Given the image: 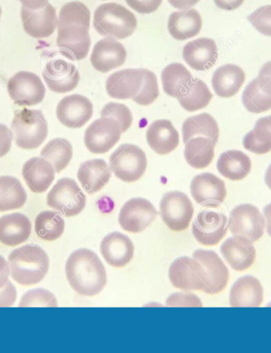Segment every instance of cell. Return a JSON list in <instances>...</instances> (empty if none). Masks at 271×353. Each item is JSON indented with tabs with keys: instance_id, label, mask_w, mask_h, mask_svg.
<instances>
[{
	"instance_id": "6da1fadb",
	"label": "cell",
	"mask_w": 271,
	"mask_h": 353,
	"mask_svg": "<svg viewBox=\"0 0 271 353\" xmlns=\"http://www.w3.org/2000/svg\"><path fill=\"white\" fill-rule=\"evenodd\" d=\"M90 22V10L81 2L68 3L60 10L57 45L74 61H81L88 54L92 43Z\"/></svg>"
},
{
	"instance_id": "7a4b0ae2",
	"label": "cell",
	"mask_w": 271,
	"mask_h": 353,
	"mask_svg": "<svg viewBox=\"0 0 271 353\" xmlns=\"http://www.w3.org/2000/svg\"><path fill=\"white\" fill-rule=\"evenodd\" d=\"M66 272L72 288L83 296H94L104 289L108 278L103 263L95 252L88 249L73 252Z\"/></svg>"
},
{
	"instance_id": "3957f363",
	"label": "cell",
	"mask_w": 271,
	"mask_h": 353,
	"mask_svg": "<svg viewBox=\"0 0 271 353\" xmlns=\"http://www.w3.org/2000/svg\"><path fill=\"white\" fill-rule=\"evenodd\" d=\"M10 274L21 285L30 286L40 283L50 268L49 256L41 248L25 245L10 254Z\"/></svg>"
},
{
	"instance_id": "277c9868",
	"label": "cell",
	"mask_w": 271,
	"mask_h": 353,
	"mask_svg": "<svg viewBox=\"0 0 271 353\" xmlns=\"http://www.w3.org/2000/svg\"><path fill=\"white\" fill-rule=\"evenodd\" d=\"M93 26L100 35L125 39L134 33L137 20L134 14L122 5L109 3L95 10Z\"/></svg>"
},
{
	"instance_id": "5b68a950",
	"label": "cell",
	"mask_w": 271,
	"mask_h": 353,
	"mask_svg": "<svg viewBox=\"0 0 271 353\" xmlns=\"http://www.w3.org/2000/svg\"><path fill=\"white\" fill-rule=\"evenodd\" d=\"M15 143L23 150H35L48 136V124L41 110L25 108L15 113L12 124Z\"/></svg>"
},
{
	"instance_id": "8992f818",
	"label": "cell",
	"mask_w": 271,
	"mask_h": 353,
	"mask_svg": "<svg viewBox=\"0 0 271 353\" xmlns=\"http://www.w3.org/2000/svg\"><path fill=\"white\" fill-rule=\"evenodd\" d=\"M74 61L72 57L60 50L48 57L42 75L52 92L65 94L77 87L79 72Z\"/></svg>"
},
{
	"instance_id": "52a82bcc",
	"label": "cell",
	"mask_w": 271,
	"mask_h": 353,
	"mask_svg": "<svg viewBox=\"0 0 271 353\" xmlns=\"http://www.w3.org/2000/svg\"><path fill=\"white\" fill-rule=\"evenodd\" d=\"M147 157L139 147L123 144L110 157V168L119 180L132 183L139 181L146 171Z\"/></svg>"
},
{
	"instance_id": "ba28073f",
	"label": "cell",
	"mask_w": 271,
	"mask_h": 353,
	"mask_svg": "<svg viewBox=\"0 0 271 353\" xmlns=\"http://www.w3.org/2000/svg\"><path fill=\"white\" fill-rule=\"evenodd\" d=\"M47 203L66 217H74L86 207V196L75 181L62 178L48 194Z\"/></svg>"
},
{
	"instance_id": "9c48e42d",
	"label": "cell",
	"mask_w": 271,
	"mask_h": 353,
	"mask_svg": "<svg viewBox=\"0 0 271 353\" xmlns=\"http://www.w3.org/2000/svg\"><path fill=\"white\" fill-rule=\"evenodd\" d=\"M169 278L174 288L183 291H205L208 276L201 263L192 258L183 256L175 260L169 270Z\"/></svg>"
},
{
	"instance_id": "30bf717a",
	"label": "cell",
	"mask_w": 271,
	"mask_h": 353,
	"mask_svg": "<svg viewBox=\"0 0 271 353\" xmlns=\"http://www.w3.org/2000/svg\"><path fill=\"white\" fill-rule=\"evenodd\" d=\"M8 91L19 106H36L43 101L46 88L41 78L33 72L22 71L10 79Z\"/></svg>"
},
{
	"instance_id": "8fae6325",
	"label": "cell",
	"mask_w": 271,
	"mask_h": 353,
	"mask_svg": "<svg viewBox=\"0 0 271 353\" xmlns=\"http://www.w3.org/2000/svg\"><path fill=\"white\" fill-rule=\"evenodd\" d=\"M161 215L169 229L183 231L188 228L194 214V205L187 194L179 191L164 194L161 205Z\"/></svg>"
},
{
	"instance_id": "7c38bea8",
	"label": "cell",
	"mask_w": 271,
	"mask_h": 353,
	"mask_svg": "<svg viewBox=\"0 0 271 353\" xmlns=\"http://www.w3.org/2000/svg\"><path fill=\"white\" fill-rule=\"evenodd\" d=\"M122 131L121 125L110 118L95 120L85 132L84 143L94 154H103L118 143Z\"/></svg>"
},
{
	"instance_id": "4fadbf2b",
	"label": "cell",
	"mask_w": 271,
	"mask_h": 353,
	"mask_svg": "<svg viewBox=\"0 0 271 353\" xmlns=\"http://www.w3.org/2000/svg\"><path fill=\"white\" fill-rule=\"evenodd\" d=\"M265 219L259 210L252 204H241L232 210L228 229L234 235L246 236L252 242L262 238Z\"/></svg>"
},
{
	"instance_id": "5bb4252c",
	"label": "cell",
	"mask_w": 271,
	"mask_h": 353,
	"mask_svg": "<svg viewBox=\"0 0 271 353\" xmlns=\"http://www.w3.org/2000/svg\"><path fill=\"white\" fill-rule=\"evenodd\" d=\"M228 228L227 216L219 210H204L194 221L192 233L200 244L215 245L225 238Z\"/></svg>"
},
{
	"instance_id": "9a60e30c",
	"label": "cell",
	"mask_w": 271,
	"mask_h": 353,
	"mask_svg": "<svg viewBox=\"0 0 271 353\" xmlns=\"http://www.w3.org/2000/svg\"><path fill=\"white\" fill-rule=\"evenodd\" d=\"M158 214L153 204L146 199L134 198L122 207L119 222L124 230L141 233L153 222Z\"/></svg>"
},
{
	"instance_id": "2e32d148",
	"label": "cell",
	"mask_w": 271,
	"mask_h": 353,
	"mask_svg": "<svg viewBox=\"0 0 271 353\" xmlns=\"http://www.w3.org/2000/svg\"><path fill=\"white\" fill-rule=\"evenodd\" d=\"M190 192L197 203L210 208H219L227 196L225 182L210 172L199 174L193 179Z\"/></svg>"
},
{
	"instance_id": "e0dca14e",
	"label": "cell",
	"mask_w": 271,
	"mask_h": 353,
	"mask_svg": "<svg viewBox=\"0 0 271 353\" xmlns=\"http://www.w3.org/2000/svg\"><path fill=\"white\" fill-rule=\"evenodd\" d=\"M93 115V105L81 94H72L63 98L57 108V117L68 128H83Z\"/></svg>"
},
{
	"instance_id": "ac0fdd59",
	"label": "cell",
	"mask_w": 271,
	"mask_h": 353,
	"mask_svg": "<svg viewBox=\"0 0 271 353\" xmlns=\"http://www.w3.org/2000/svg\"><path fill=\"white\" fill-rule=\"evenodd\" d=\"M21 18L25 32L34 39L49 38L54 33L58 24L56 9L49 3L35 10L23 6Z\"/></svg>"
},
{
	"instance_id": "d6986e66",
	"label": "cell",
	"mask_w": 271,
	"mask_h": 353,
	"mask_svg": "<svg viewBox=\"0 0 271 353\" xmlns=\"http://www.w3.org/2000/svg\"><path fill=\"white\" fill-rule=\"evenodd\" d=\"M143 77V68H127L116 72L106 81V92L113 99H134L141 91Z\"/></svg>"
},
{
	"instance_id": "ffe728a7",
	"label": "cell",
	"mask_w": 271,
	"mask_h": 353,
	"mask_svg": "<svg viewBox=\"0 0 271 353\" xmlns=\"http://www.w3.org/2000/svg\"><path fill=\"white\" fill-rule=\"evenodd\" d=\"M126 56L127 52L124 46L108 37L94 45L90 62L95 70L106 73L123 65Z\"/></svg>"
},
{
	"instance_id": "44dd1931",
	"label": "cell",
	"mask_w": 271,
	"mask_h": 353,
	"mask_svg": "<svg viewBox=\"0 0 271 353\" xmlns=\"http://www.w3.org/2000/svg\"><path fill=\"white\" fill-rule=\"evenodd\" d=\"M221 252L232 270L238 272L252 267L257 257L253 242L240 235L226 240L221 247Z\"/></svg>"
},
{
	"instance_id": "7402d4cb",
	"label": "cell",
	"mask_w": 271,
	"mask_h": 353,
	"mask_svg": "<svg viewBox=\"0 0 271 353\" xmlns=\"http://www.w3.org/2000/svg\"><path fill=\"white\" fill-rule=\"evenodd\" d=\"M193 256L203 265L208 276V286L204 292L210 294L221 292L227 286L230 272L219 256L215 252L199 250L194 252Z\"/></svg>"
},
{
	"instance_id": "603a6c76",
	"label": "cell",
	"mask_w": 271,
	"mask_h": 353,
	"mask_svg": "<svg viewBox=\"0 0 271 353\" xmlns=\"http://www.w3.org/2000/svg\"><path fill=\"white\" fill-rule=\"evenodd\" d=\"M183 59L196 71H206L216 64L219 52L214 40L201 38L188 42L183 51Z\"/></svg>"
},
{
	"instance_id": "cb8c5ba5",
	"label": "cell",
	"mask_w": 271,
	"mask_h": 353,
	"mask_svg": "<svg viewBox=\"0 0 271 353\" xmlns=\"http://www.w3.org/2000/svg\"><path fill=\"white\" fill-rule=\"evenodd\" d=\"M101 254L110 265L125 267L134 254V245L128 236L118 232L106 236L100 245Z\"/></svg>"
},
{
	"instance_id": "d4e9b609",
	"label": "cell",
	"mask_w": 271,
	"mask_h": 353,
	"mask_svg": "<svg viewBox=\"0 0 271 353\" xmlns=\"http://www.w3.org/2000/svg\"><path fill=\"white\" fill-rule=\"evenodd\" d=\"M148 145L159 155H167L177 150L179 144V132L171 121L162 119L153 122L147 130Z\"/></svg>"
},
{
	"instance_id": "484cf974",
	"label": "cell",
	"mask_w": 271,
	"mask_h": 353,
	"mask_svg": "<svg viewBox=\"0 0 271 353\" xmlns=\"http://www.w3.org/2000/svg\"><path fill=\"white\" fill-rule=\"evenodd\" d=\"M263 301V289L259 279L251 276L237 279L231 289L232 307H258Z\"/></svg>"
},
{
	"instance_id": "4316f807",
	"label": "cell",
	"mask_w": 271,
	"mask_h": 353,
	"mask_svg": "<svg viewBox=\"0 0 271 353\" xmlns=\"http://www.w3.org/2000/svg\"><path fill=\"white\" fill-rule=\"evenodd\" d=\"M55 170L43 157H33L25 163L23 176L31 192L43 193L55 179Z\"/></svg>"
},
{
	"instance_id": "83f0119b",
	"label": "cell",
	"mask_w": 271,
	"mask_h": 353,
	"mask_svg": "<svg viewBox=\"0 0 271 353\" xmlns=\"http://www.w3.org/2000/svg\"><path fill=\"white\" fill-rule=\"evenodd\" d=\"M31 223L26 215L14 213L0 218V242L8 246L24 243L31 234Z\"/></svg>"
},
{
	"instance_id": "f1b7e54d",
	"label": "cell",
	"mask_w": 271,
	"mask_h": 353,
	"mask_svg": "<svg viewBox=\"0 0 271 353\" xmlns=\"http://www.w3.org/2000/svg\"><path fill=\"white\" fill-rule=\"evenodd\" d=\"M245 81V73L240 66L228 64L214 72L212 86L215 93L221 98H230L240 91Z\"/></svg>"
},
{
	"instance_id": "f546056e",
	"label": "cell",
	"mask_w": 271,
	"mask_h": 353,
	"mask_svg": "<svg viewBox=\"0 0 271 353\" xmlns=\"http://www.w3.org/2000/svg\"><path fill=\"white\" fill-rule=\"evenodd\" d=\"M77 177L86 192L94 194L109 183L111 178L110 168L103 159L88 161L79 167Z\"/></svg>"
},
{
	"instance_id": "4dcf8cb0",
	"label": "cell",
	"mask_w": 271,
	"mask_h": 353,
	"mask_svg": "<svg viewBox=\"0 0 271 353\" xmlns=\"http://www.w3.org/2000/svg\"><path fill=\"white\" fill-rule=\"evenodd\" d=\"M203 26V19L198 10H181L170 15L168 28L172 38L179 41L192 39L198 35Z\"/></svg>"
},
{
	"instance_id": "1f68e13d",
	"label": "cell",
	"mask_w": 271,
	"mask_h": 353,
	"mask_svg": "<svg viewBox=\"0 0 271 353\" xmlns=\"http://www.w3.org/2000/svg\"><path fill=\"white\" fill-rule=\"evenodd\" d=\"M221 175L233 181L243 180L252 170V161L244 152L228 150L220 156L217 164Z\"/></svg>"
},
{
	"instance_id": "d6a6232c",
	"label": "cell",
	"mask_w": 271,
	"mask_h": 353,
	"mask_svg": "<svg viewBox=\"0 0 271 353\" xmlns=\"http://www.w3.org/2000/svg\"><path fill=\"white\" fill-rule=\"evenodd\" d=\"M185 145V159L196 170L208 167L214 160L216 145L214 141L205 137H196L188 141Z\"/></svg>"
},
{
	"instance_id": "836d02e7",
	"label": "cell",
	"mask_w": 271,
	"mask_h": 353,
	"mask_svg": "<svg viewBox=\"0 0 271 353\" xmlns=\"http://www.w3.org/2000/svg\"><path fill=\"white\" fill-rule=\"evenodd\" d=\"M182 130L184 144L196 137H205L216 144L219 141V125L210 114L203 113L188 118L183 123Z\"/></svg>"
},
{
	"instance_id": "e575fe53",
	"label": "cell",
	"mask_w": 271,
	"mask_h": 353,
	"mask_svg": "<svg viewBox=\"0 0 271 353\" xmlns=\"http://www.w3.org/2000/svg\"><path fill=\"white\" fill-rule=\"evenodd\" d=\"M212 98L208 86L199 79L193 77L177 99L187 112H194L208 106Z\"/></svg>"
},
{
	"instance_id": "d590c367",
	"label": "cell",
	"mask_w": 271,
	"mask_h": 353,
	"mask_svg": "<svg viewBox=\"0 0 271 353\" xmlns=\"http://www.w3.org/2000/svg\"><path fill=\"white\" fill-rule=\"evenodd\" d=\"M26 200L28 194L18 179L12 176L0 177V212L23 208Z\"/></svg>"
},
{
	"instance_id": "8d00e7d4",
	"label": "cell",
	"mask_w": 271,
	"mask_h": 353,
	"mask_svg": "<svg viewBox=\"0 0 271 353\" xmlns=\"http://www.w3.org/2000/svg\"><path fill=\"white\" fill-rule=\"evenodd\" d=\"M192 78L193 76L183 64L172 63L162 72L163 91L168 96L177 99L184 92Z\"/></svg>"
},
{
	"instance_id": "74e56055",
	"label": "cell",
	"mask_w": 271,
	"mask_h": 353,
	"mask_svg": "<svg viewBox=\"0 0 271 353\" xmlns=\"http://www.w3.org/2000/svg\"><path fill=\"white\" fill-rule=\"evenodd\" d=\"M244 148L256 154L271 151V115L259 119L253 130L244 137Z\"/></svg>"
},
{
	"instance_id": "f35d334b",
	"label": "cell",
	"mask_w": 271,
	"mask_h": 353,
	"mask_svg": "<svg viewBox=\"0 0 271 353\" xmlns=\"http://www.w3.org/2000/svg\"><path fill=\"white\" fill-rule=\"evenodd\" d=\"M41 156L51 163L57 173H60L72 160V145L66 139H53L41 150Z\"/></svg>"
},
{
	"instance_id": "ab89813d",
	"label": "cell",
	"mask_w": 271,
	"mask_h": 353,
	"mask_svg": "<svg viewBox=\"0 0 271 353\" xmlns=\"http://www.w3.org/2000/svg\"><path fill=\"white\" fill-rule=\"evenodd\" d=\"M35 231L42 240L55 241L61 238L65 231V220L59 214L46 210L37 216Z\"/></svg>"
},
{
	"instance_id": "60d3db41",
	"label": "cell",
	"mask_w": 271,
	"mask_h": 353,
	"mask_svg": "<svg viewBox=\"0 0 271 353\" xmlns=\"http://www.w3.org/2000/svg\"><path fill=\"white\" fill-rule=\"evenodd\" d=\"M244 108L249 112L259 114L271 109V96L258 85L257 79L249 83L242 94Z\"/></svg>"
},
{
	"instance_id": "b9f144b4",
	"label": "cell",
	"mask_w": 271,
	"mask_h": 353,
	"mask_svg": "<svg viewBox=\"0 0 271 353\" xmlns=\"http://www.w3.org/2000/svg\"><path fill=\"white\" fill-rule=\"evenodd\" d=\"M143 74H145V77H143L141 91L132 99L141 106H148L155 102L159 97L158 81L155 73L150 70L143 68Z\"/></svg>"
},
{
	"instance_id": "7bdbcfd3",
	"label": "cell",
	"mask_w": 271,
	"mask_h": 353,
	"mask_svg": "<svg viewBox=\"0 0 271 353\" xmlns=\"http://www.w3.org/2000/svg\"><path fill=\"white\" fill-rule=\"evenodd\" d=\"M20 307H57V301L53 294L44 289H35L26 292L21 299Z\"/></svg>"
},
{
	"instance_id": "ee69618b",
	"label": "cell",
	"mask_w": 271,
	"mask_h": 353,
	"mask_svg": "<svg viewBox=\"0 0 271 353\" xmlns=\"http://www.w3.org/2000/svg\"><path fill=\"white\" fill-rule=\"evenodd\" d=\"M101 117L113 119L121 125L122 133L128 130L132 123V114L129 108L118 103H109L105 105Z\"/></svg>"
},
{
	"instance_id": "f6af8a7d",
	"label": "cell",
	"mask_w": 271,
	"mask_h": 353,
	"mask_svg": "<svg viewBox=\"0 0 271 353\" xmlns=\"http://www.w3.org/2000/svg\"><path fill=\"white\" fill-rule=\"evenodd\" d=\"M248 19L260 34L271 37V5L254 10Z\"/></svg>"
},
{
	"instance_id": "bcb514c9",
	"label": "cell",
	"mask_w": 271,
	"mask_h": 353,
	"mask_svg": "<svg viewBox=\"0 0 271 353\" xmlns=\"http://www.w3.org/2000/svg\"><path fill=\"white\" fill-rule=\"evenodd\" d=\"M169 307H203V303L195 294L191 293H174L166 302Z\"/></svg>"
},
{
	"instance_id": "7dc6e473",
	"label": "cell",
	"mask_w": 271,
	"mask_h": 353,
	"mask_svg": "<svg viewBox=\"0 0 271 353\" xmlns=\"http://www.w3.org/2000/svg\"><path fill=\"white\" fill-rule=\"evenodd\" d=\"M129 6L141 14H151L161 7L162 0H126Z\"/></svg>"
},
{
	"instance_id": "c3c4849f",
	"label": "cell",
	"mask_w": 271,
	"mask_h": 353,
	"mask_svg": "<svg viewBox=\"0 0 271 353\" xmlns=\"http://www.w3.org/2000/svg\"><path fill=\"white\" fill-rule=\"evenodd\" d=\"M17 292L12 282L10 281L0 288V307H8L16 301Z\"/></svg>"
},
{
	"instance_id": "681fc988",
	"label": "cell",
	"mask_w": 271,
	"mask_h": 353,
	"mask_svg": "<svg viewBox=\"0 0 271 353\" xmlns=\"http://www.w3.org/2000/svg\"><path fill=\"white\" fill-rule=\"evenodd\" d=\"M257 80L259 88L271 96V61L265 63L261 68Z\"/></svg>"
},
{
	"instance_id": "f907efd6",
	"label": "cell",
	"mask_w": 271,
	"mask_h": 353,
	"mask_svg": "<svg viewBox=\"0 0 271 353\" xmlns=\"http://www.w3.org/2000/svg\"><path fill=\"white\" fill-rule=\"evenodd\" d=\"M12 130L6 125L0 124V157L6 155L12 148Z\"/></svg>"
},
{
	"instance_id": "816d5d0a",
	"label": "cell",
	"mask_w": 271,
	"mask_h": 353,
	"mask_svg": "<svg viewBox=\"0 0 271 353\" xmlns=\"http://www.w3.org/2000/svg\"><path fill=\"white\" fill-rule=\"evenodd\" d=\"M10 274L9 263L2 256H0V288H3L9 281Z\"/></svg>"
},
{
	"instance_id": "f5cc1de1",
	"label": "cell",
	"mask_w": 271,
	"mask_h": 353,
	"mask_svg": "<svg viewBox=\"0 0 271 353\" xmlns=\"http://www.w3.org/2000/svg\"><path fill=\"white\" fill-rule=\"evenodd\" d=\"M217 7L225 10H236L241 6L244 0H214Z\"/></svg>"
},
{
	"instance_id": "db71d44e",
	"label": "cell",
	"mask_w": 271,
	"mask_h": 353,
	"mask_svg": "<svg viewBox=\"0 0 271 353\" xmlns=\"http://www.w3.org/2000/svg\"><path fill=\"white\" fill-rule=\"evenodd\" d=\"M199 1L200 0H168L172 7L179 10H188Z\"/></svg>"
},
{
	"instance_id": "11a10c76",
	"label": "cell",
	"mask_w": 271,
	"mask_h": 353,
	"mask_svg": "<svg viewBox=\"0 0 271 353\" xmlns=\"http://www.w3.org/2000/svg\"><path fill=\"white\" fill-rule=\"evenodd\" d=\"M23 6L30 10H39L46 6L48 0H19Z\"/></svg>"
},
{
	"instance_id": "9f6ffc18",
	"label": "cell",
	"mask_w": 271,
	"mask_h": 353,
	"mask_svg": "<svg viewBox=\"0 0 271 353\" xmlns=\"http://www.w3.org/2000/svg\"><path fill=\"white\" fill-rule=\"evenodd\" d=\"M263 214L265 219V224H267L268 233L271 236V203L265 205L263 209Z\"/></svg>"
},
{
	"instance_id": "6f0895ef",
	"label": "cell",
	"mask_w": 271,
	"mask_h": 353,
	"mask_svg": "<svg viewBox=\"0 0 271 353\" xmlns=\"http://www.w3.org/2000/svg\"><path fill=\"white\" fill-rule=\"evenodd\" d=\"M265 182L268 187L271 190V164L268 167L267 172H265Z\"/></svg>"
},
{
	"instance_id": "680465c9",
	"label": "cell",
	"mask_w": 271,
	"mask_h": 353,
	"mask_svg": "<svg viewBox=\"0 0 271 353\" xmlns=\"http://www.w3.org/2000/svg\"><path fill=\"white\" fill-rule=\"evenodd\" d=\"M1 13H2V9H1V7H0V17H1Z\"/></svg>"
}]
</instances>
